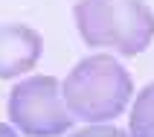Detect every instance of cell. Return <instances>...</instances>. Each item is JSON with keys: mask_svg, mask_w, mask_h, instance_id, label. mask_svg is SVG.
I'll use <instances>...</instances> for the list:
<instances>
[{"mask_svg": "<svg viewBox=\"0 0 154 137\" xmlns=\"http://www.w3.org/2000/svg\"><path fill=\"white\" fill-rule=\"evenodd\" d=\"M131 94H134L131 73L105 53L82 59L61 85V96L70 117L85 123H108L119 117Z\"/></svg>", "mask_w": 154, "mask_h": 137, "instance_id": "obj_1", "label": "cell"}, {"mask_svg": "<svg viewBox=\"0 0 154 137\" xmlns=\"http://www.w3.org/2000/svg\"><path fill=\"white\" fill-rule=\"evenodd\" d=\"M0 137H17V131L12 126H6V123H0Z\"/></svg>", "mask_w": 154, "mask_h": 137, "instance_id": "obj_7", "label": "cell"}, {"mask_svg": "<svg viewBox=\"0 0 154 137\" xmlns=\"http://www.w3.org/2000/svg\"><path fill=\"white\" fill-rule=\"evenodd\" d=\"M128 120H131V137H154V82L137 94Z\"/></svg>", "mask_w": 154, "mask_h": 137, "instance_id": "obj_5", "label": "cell"}, {"mask_svg": "<svg viewBox=\"0 0 154 137\" xmlns=\"http://www.w3.org/2000/svg\"><path fill=\"white\" fill-rule=\"evenodd\" d=\"M9 120L26 137H58L73 126L61 85L52 76H32L15 85L9 94Z\"/></svg>", "mask_w": 154, "mask_h": 137, "instance_id": "obj_3", "label": "cell"}, {"mask_svg": "<svg viewBox=\"0 0 154 137\" xmlns=\"http://www.w3.org/2000/svg\"><path fill=\"white\" fill-rule=\"evenodd\" d=\"M44 38L26 24H0V79H15L35 67Z\"/></svg>", "mask_w": 154, "mask_h": 137, "instance_id": "obj_4", "label": "cell"}, {"mask_svg": "<svg viewBox=\"0 0 154 137\" xmlns=\"http://www.w3.org/2000/svg\"><path fill=\"white\" fill-rule=\"evenodd\" d=\"M73 15L85 44L119 56H140L154 38V15L143 0H79Z\"/></svg>", "mask_w": 154, "mask_h": 137, "instance_id": "obj_2", "label": "cell"}, {"mask_svg": "<svg viewBox=\"0 0 154 137\" xmlns=\"http://www.w3.org/2000/svg\"><path fill=\"white\" fill-rule=\"evenodd\" d=\"M73 137H131V134H125L122 129H113V126H90V129L76 131Z\"/></svg>", "mask_w": 154, "mask_h": 137, "instance_id": "obj_6", "label": "cell"}]
</instances>
